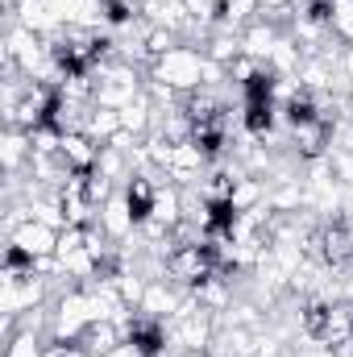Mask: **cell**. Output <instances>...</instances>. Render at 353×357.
<instances>
[{
	"label": "cell",
	"instance_id": "3957f363",
	"mask_svg": "<svg viewBox=\"0 0 353 357\" xmlns=\"http://www.w3.org/2000/svg\"><path fill=\"white\" fill-rule=\"evenodd\" d=\"M59 229L54 225H46V220H38V216H29V220H21L17 229H13V245H21V250H29L33 258H54V250H59Z\"/></svg>",
	"mask_w": 353,
	"mask_h": 357
},
{
	"label": "cell",
	"instance_id": "8992f818",
	"mask_svg": "<svg viewBox=\"0 0 353 357\" xmlns=\"http://www.w3.org/2000/svg\"><path fill=\"white\" fill-rule=\"evenodd\" d=\"M333 29L353 46V0H333Z\"/></svg>",
	"mask_w": 353,
	"mask_h": 357
},
{
	"label": "cell",
	"instance_id": "ba28073f",
	"mask_svg": "<svg viewBox=\"0 0 353 357\" xmlns=\"http://www.w3.org/2000/svg\"><path fill=\"white\" fill-rule=\"evenodd\" d=\"M8 357H42V354H38V341H33V333L17 337V341L8 345Z\"/></svg>",
	"mask_w": 353,
	"mask_h": 357
},
{
	"label": "cell",
	"instance_id": "277c9868",
	"mask_svg": "<svg viewBox=\"0 0 353 357\" xmlns=\"http://www.w3.org/2000/svg\"><path fill=\"white\" fill-rule=\"evenodd\" d=\"M125 208H129L133 225H150L154 212H158V187L146 175H133L125 183Z\"/></svg>",
	"mask_w": 353,
	"mask_h": 357
},
{
	"label": "cell",
	"instance_id": "6da1fadb",
	"mask_svg": "<svg viewBox=\"0 0 353 357\" xmlns=\"http://www.w3.org/2000/svg\"><path fill=\"white\" fill-rule=\"evenodd\" d=\"M158 75L167 79V88H200L204 84V59L200 50H187V46H171L163 59H158Z\"/></svg>",
	"mask_w": 353,
	"mask_h": 357
},
{
	"label": "cell",
	"instance_id": "52a82bcc",
	"mask_svg": "<svg viewBox=\"0 0 353 357\" xmlns=\"http://www.w3.org/2000/svg\"><path fill=\"white\" fill-rule=\"evenodd\" d=\"M137 13H133V0H104V21L108 25H129Z\"/></svg>",
	"mask_w": 353,
	"mask_h": 357
},
{
	"label": "cell",
	"instance_id": "9c48e42d",
	"mask_svg": "<svg viewBox=\"0 0 353 357\" xmlns=\"http://www.w3.org/2000/svg\"><path fill=\"white\" fill-rule=\"evenodd\" d=\"M258 4H262V8H270V13H283L291 0H258Z\"/></svg>",
	"mask_w": 353,
	"mask_h": 357
},
{
	"label": "cell",
	"instance_id": "5b68a950",
	"mask_svg": "<svg viewBox=\"0 0 353 357\" xmlns=\"http://www.w3.org/2000/svg\"><path fill=\"white\" fill-rule=\"evenodd\" d=\"M246 129L254 133V137H266L270 129H274V100H246Z\"/></svg>",
	"mask_w": 353,
	"mask_h": 357
},
{
	"label": "cell",
	"instance_id": "7a4b0ae2",
	"mask_svg": "<svg viewBox=\"0 0 353 357\" xmlns=\"http://www.w3.org/2000/svg\"><path fill=\"white\" fill-rule=\"evenodd\" d=\"M125 345L133 349L137 357H163V349H167V328H163V320L158 316H129L125 324Z\"/></svg>",
	"mask_w": 353,
	"mask_h": 357
}]
</instances>
